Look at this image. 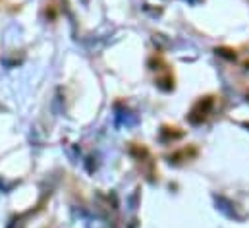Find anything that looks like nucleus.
<instances>
[{
	"label": "nucleus",
	"mask_w": 249,
	"mask_h": 228,
	"mask_svg": "<svg viewBox=\"0 0 249 228\" xmlns=\"http://www.w3.org/2000/svg\"><path fill=\"white\" fill-rule=\"evenodd\" d=\"M213 109H214V99H213V97L199 99V101L195 103V107L191 109V113H189V120H191L193 124H201V122H205V120L211 116Z\"/></svg>",
	"instance_id": "obj_1"
}]
</instances>
